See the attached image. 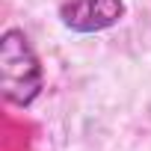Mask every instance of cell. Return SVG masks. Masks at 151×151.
Wrapping results in <instances>:
<instances>
[{"mask_svg": "<svg viewBox=\"0 0 151 151\" xmlns=\"http://www.w3.org/2000/svg\"><path fill=\"white\" fill-rule=\"evenodd\" d=\"M0 89L3 101L18 110L33 107L45 92V65L27 33L18 27L0 33Z\"/></svg>", "mask_w": 151, "mask_h": 151, "instance_id": "cell-1", "label": "cell"}, {"mask_svg": "<svg viewBox=\"0 0 151 151\" xmlns=\"http://www.w3.org/2000/svg\"><path fill=\"white\" fill-rule=\"evenodd\" d=\"M124 15H127L124 0H65L59 6L62 27L80 36L113 30Z\"/></svg>", "mask_w": 151, "mask_h": 151, "instance_id": "cell-2", "label": "cell"}]
</instances>
